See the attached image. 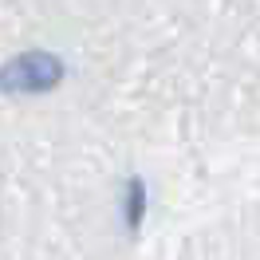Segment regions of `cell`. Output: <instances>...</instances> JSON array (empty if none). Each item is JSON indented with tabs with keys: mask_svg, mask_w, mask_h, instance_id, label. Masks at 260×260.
I'll list each match as a JSON object with an SVG mask.
<instances>
[{
	"mask_svg": "<svg viewBox=\"0 0 260 260\" xmlns=\"http://www.w3.org/2000/svg\"><path fill=\"white\" fill-rule=\"evenodd\" d=\"M67 67L51 51H20L16 59L0 67V91L4 95H48L63 83Z\"/></svg>",
	"mask_w": 260,
	"mask_h": 260,
	"instance_id": "cell-1",
	"label": "cell"
},
{
	"mask_svg": "<svg viewBox=\"0 0 260 260\" xmlns=\"http://www.w3.org/2000/svg\"><path fill=\"white\" fill-rule=\"evenodd\" d=\"M142 213H146V189H142V181H126V225L138 229Z\"/></svg>",
	"mask_w": 260,
	"mask_h": 260,
	"instance_id": "cell-2",
	"label": "cell"
}]
</instances>
